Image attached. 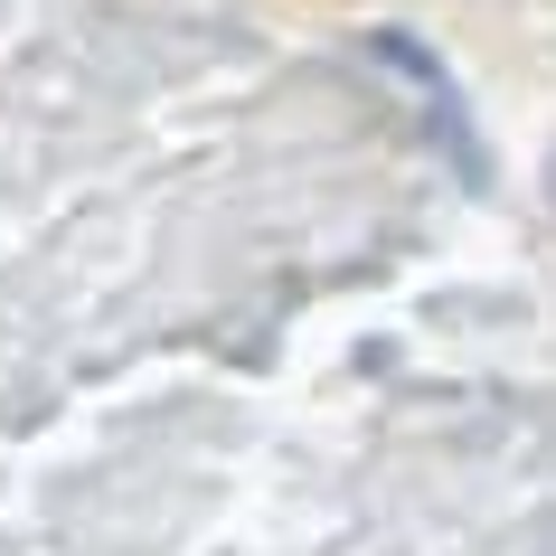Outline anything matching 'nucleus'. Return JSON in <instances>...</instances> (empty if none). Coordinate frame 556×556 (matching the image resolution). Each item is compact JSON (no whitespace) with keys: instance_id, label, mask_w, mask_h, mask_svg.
I'll list each match as a JSON object with an SVG mask.
<instances>
[{"instance_id":"nucleus-1","label":"nucleus","mask_w":556,"mask_h":556,"mask_svg":"<svg viewBox=\"0 0 556 556\" xmlns=\"http://www.w3.org/2000/svg\"><path fill=\"white\" fill-rule=\"evenodd\" d=\"M368 48H378V66H387V76H406V86L425 94V132H434L443 151H453V170H463V179H491V151H481V123H471L463 86L443 76V58H434V48H425V38H406V29H378Z\"/></svg>"}]
</instances>
